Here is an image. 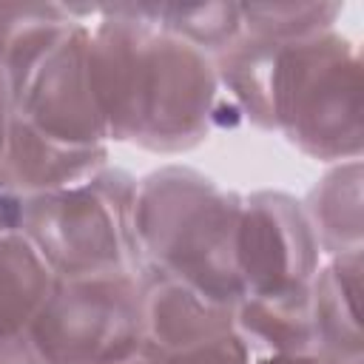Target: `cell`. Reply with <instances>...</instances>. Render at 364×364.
<instances>
[{"instance_id": "cell-7", "label": "cell", "mask_w": 364, "mask_h": 364, "mask_svg": "<svg viewBox=\"0 0 364 364\" xmlns=\"http://www.w3.org/2000/svg\"><path fill=\"white\" fill-rule=\"evenodd\" d=\"M318 242L299 199L282 191L242 196L236 273L245 293L310 287L318 273Z\"/></svg>"}, {"instance_id": "cell-6", "label": "cell", "mask_w": 364, "mask_h": 364, "mask_svg": "<svg viewBox=\"0 0 364 364\" xmlns=\"http://www.w3.org/2000/svg\"><path fill=\"white\" fill-rule=\"evenodd\" d=\"M14 117L68 145H105L91 77V28L77 20L14 88Z\"/></svg>"}, {"instance_id": "cell-9", "label": "cell", "mask_w": 364, "mask_h": 364, "mask_svg": "<svg viewBox=\"0 0 364 364\" xmlns=\"http://www.w3.org/2000/svg\"><path fill=\"white\" fill-rule=\"evenodd\" d=\"M105 162L108 145H68L14 117L0 156V191L26 199L71 188L100 173Z\"/></svg>"}, {"instance_id": "cell-18", "label": "cell", "mask_w": 364, "mask_h": 364, "mask_svg": "<svg viewBox=\"0 0 364 364\" xmlns=\"http://www.w3.org/2000/svg\"><path fill=\"white\" fill-rule=\"evenodd\" d=\"M0 364H48L31 336L28 333H17V336H0Z\"/></svg>"}, {"instance_id": "cell-19", "label": "cell", "mask_w": 364, "mask_h": 364, "mask_svg": "<svg viewBox=\"0 0 364 364\" xmlns=\"http://www.w3.org/2000/svg\"><path fill=\"white\" fill-rule=\"evenodd\" d=\"M14 119V91H11V80L0 65V156L6 151L9 142V128Z\"/></svg>"}, {"instance_id": "cell-2", "label": "cell", "mask_w": 364, "mask_h": 364, "mask_svg": "<svg viewBox=\"0 0 364 364\" xmlns=\"http://www.w3.org/2000/svg\"><path fill=\"white\" fill-rule=\"evenodd\" d=\"M242 196L188 165H165L136 182L134 245L139 279H176L236 304V228Z\"/></svg>"}, {"instance_id": "cell-10", "label": "cell", "mask_w": 364, "mask_h": 364, "mask_svg": "<svg viewBox=\"0 0 364 364\" xmlns=\"http://www.w3.org/2000/svg\"><path fill=\"white\" fill-rule=\"evenodd\" d=\"M361 253L336 256L310 282L313 353L327 364L364 358L361 336Z\"/></svg>"}, {"instance_id": "cell-4", "label": "cell", "mask_w": 364, "mask_h": 364, "mask_svg": "<svg viewBox=\"0 0 364 364\" xmlns=\"http://www.w3.org/2000/svg\"><path fill=\"white\" fill-rule=\"evenodd\" d=\"M134 193L136 179L128 171L102 168L80 185L26 196L20 233L57 279L136 276Z\"/></svg>"}, {"instance_id": "cell-22", "label": "cell", "mask_w": 364, "mask_h": 364, "mask_svg": "<svg viewBox=\"0 0 364 364\" xmlns=\"http://www.w3.org/2000/svg\"><path fill=\"white\" fill-rule=\"evenodd\" d=\"M128 364H159V361H156V358H151L148 353H139V355H136V358H131Z\"/></svg>"}, {"instance_id": "cell-13", "label": "cell", "mask_w": 364, "mask_h": 364, "mask_svg": "<svg viewBox=\"0 0 364 364\" xmlns=\"http://www.w3.org/2000/svg\"><path fill=\"white\" fill-rule=\"evenodd\" d=\"M57 273L46 264L37 247L20 233L0 239V336L28 333L48 296Z\"/></svg>"}, {"instance_id": "cell-3", "label": "cell", "mask_w": 364, "mask_h": 364, "mask_svg": "<svg viewBox=\"0 0 364 364\" xmlns=\"http://www.w3.org/2000/svg\"><path fill=\"white\" fill-rule=\"evenodd\" d=\"M273 122L313 159L361 156V60L347 37L321 31L276 51Z\"/></svg>"}, {"instance_id": "cell-21", "label": "cell", "mask_w": 364, "mask_h": 364, "mask_svg": "<svg viewBox=\"0 0 364 364\" xmlns=\"http://www.w3.org/2000/svg\"><path fill=\"white\" fill-rule=\"evenodd\" d=\"M253 364H327L324 358H318L316 353H293V355H270V358H259Z\"/></svg>"}, {"instance_id": "cell-8", "label": "cell", "mask_w": 364, "mask_h": 364, "mask_svg": "<svg viewBox=\"0 0 364 364\" xmlns=\"http://www.w3.org/2000/svg\"><path fill=\"white\" fill-rule=\"evenodd\" d=\"M142 282V353L165 358L233 333V307L176 279Z\"/></svg>"}, {"instance_id": "cell-1", "label": "cell", "mask_w": 364, "mask_h": 364, "mask_svg": "<svg viewBox=\"0 0 364 364\" xmlns=\"http://www.w3.org/2000/svg\"><path fill=\"white\" fill-rule=\"evenodd\" d=\"M91 28V77L108 139L154 154H182L216 128L219 80L213 57L148 23L136 3L68 6Z\"/></svg>"}, {"instance_id": "cell-15", "label": "cell", "mask_w": 364, "mask_h": 364, "mask_svg": "<svg viewBox=\"0 0 364 364\" xmlns=\"http://www.w3.org/2000/svg\"><path fill=\"white\" fill-rule=\"evenodd\" d=\"M136 11L156 28L196 46L208 57L230 48L242 26V3H136Z\"/></svg>"}, {"instance_id": "cell-14", "label": "cell", "mask_w": 364, "mask_h": 364, "mask_svg": "<svg viewBox=\"0 0 364 364\" xmlns=\"http://www.w3.org/2000/svg\"><path fill=\"white\" fill-rule=\"evenodd\" d=\"M74 23L77 17L60 3H0V65L11 91Z\"/></svg>"}, {"instance_id": "cell-17", "label": "cell", "mask_w": 364, "mask_h": 364, "mask_svg": "<svg viewBox=\"0 0 364 364\" xmlns=\"http://www.w3.org/2000/svg\"><path fill=\"white\" fill-rule=\"evenodd\" d=\"M151 358H156V355H151ZM156 361L159 364H253L247 347L242 344V338L236 333H228L222 338L205 341L199 347H191V350H182V353H173V355H165Z\"/></svg>"}, {"instance_id": "cell-12", "label": "cell", "mask_w": 364, "mask_h": 364, "mask_svg": "<svg viewBox=\"0 0 364 364\" xmlns=\"http://www.w3.org/2000/svg\"><path fill=\"white\" fill-rule=\"evenodd\" d=\"M364 168L358 159L330 168L301 202L321 253L347 256L364 247Z\"/></svg>"}, {"instance_id": "cell-16", "label": "cell", "mask_w": 364, "mask_h": 364, "mask_svg": "<svg viewBox=\"0 0 364 364\" xmlns=\"http://www.w3.org/2000/svg\"><path fill=\"white\" fill-rule=\"evenodd\" d=\"M338 14L341 3H242L245 34L282 46L333 31Z\"/></svg>"}, {"instance_id": "cell-11", "label": "cell", "mask_w": 364, "mask_h": 364, "mask_svg": "<svg viewBox=\"0 0 364 364\" xmlns=\"http://www.w3.org/2000/svg\"><path fill=\"white\" fill-rule=\"evenodd\" d=\"M233 333L253 361L313 353L310 287L245 293L233 307Z\"/></svg>"}, {"instance_id": "cell-5", "label": "cell", "mask_w": 364, "mask_h": 364, "mask_svg": "<svg viewBox=\"0 0 364 364\" xmlns=\"http://www.w3.org/2000/svg\"><path fill=\"white\" fill-rule=\"evenodd\" d=\"M31 336L48 364H128L145 344L139 276L57 279Z\"/></svg>"}, {"instance_id": "cell-23", "label": "cell", "mask_w": 364, "mask_h": 364, "mask_svg": "<svg viewBox=\"0 0 364 364\" xmlns=\"http://www.w3.org/2000/svg\"><path fill=\"white\" fill-rule=\"evenodd\" d=\"M347 364H364V358H361V361H347Z\"/></svg>"}, {"instance_id": "cell-20", "label": "cell", "mask_w": 364, "mask_h": 364, "mask_svg": "<svg viewBox=\"0 0 364 364\" xmlns=\"http://www.w3.org/2000/svg\"><path fill=\"white\" fill-rule=\"evenodd\" d=\"M20 216H23V199L0 191V239L20 230Z\"/></svg>"}]
</instances>
